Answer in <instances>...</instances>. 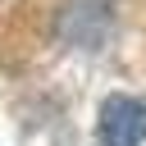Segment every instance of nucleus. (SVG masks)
<instances>
[{"label":"nucleus","instance_id":"obj_1","mask_svg":"<svg viewBox=\"0 0 146 146\" xmlns=\"http://www.w3.org/2000/svg\"><path fill=\"white\" fill-rule=\"evenodd\" d=\"M114 27V0H64L55 14V41L96 50Z\"/></svg>","mask_w":146,"mask_h":146},{"label":"nucleus","instance_id":"obj_2","mask_svg":"<svg viewBox=\"0 0 146 146\" xmlns=\"http://www.w3.org/2000/svg\"><path fill=\"white\" fill-rule=\"evenodd\" d=\"M100 146H141L146 141V100L137 96H110L100 105Z\"/></svg>","mask_w":146,"mask_h":146}]
</instances>
